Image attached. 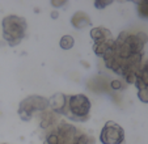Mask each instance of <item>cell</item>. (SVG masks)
<instances>
[{"label":"cell","mask_w":148,"mask_h":144,"mask_svg":"<svg viewBox=\"0 0 148 144\" xmlns=\"http://www.w3.org/2000/svg\"><path fill=\"white\" fill-rule=\"evenodd\" d=\"M49 106V100L41 96H29L20 102L18 115L24 121H30L32 115L36 111H43Z\"/></svg>","instance_id":"6"},{"label":"cell","mask_w":148,"mask_h":144,"mask_svg":"<svg viewBox=\"0 0 148 144\" xmlns=\"http://www.w3.org/2000/svg\"><path fill=\"white\" fill-rule=\"evenodd\" d=\"M71 24H72V26H75V28H77V29H83L84 26H89L90 24H92V21H90L89 16H88L87 13H84V12H76L72 16V19H71Z\"/></svg>","instance_id":"10"},{"label":"cell","mask_w":148,"mask_h":144,"mask_svg":"<svg viewBox=\"0 0 148 144\" xmlns=\"http://www.w3.org/2000/svg\"><path fill=\"white\" fill-rule=\"evenodd\" d=\"M147 41L148 37L144 33L122 32L114 39L109 51L102 56L105 66L121 75L129 84H134L142 67L143 50Z\"/></svg>","instance_id":"1"},{"label":"cell","mask_w":148,"mask_h":144,"mask_svg":"<svg viewBox=\"0 0 148 144\" xmlns=\"http://www.w3.org/2000/svg\"><path fill=\"white\" fill-rule=\"evenodd\" d=\"M110 4H112V1H96L95 7L98 9H101V8H105L106 5H110Z\"/></svg>","instance_id":"13"},{"label":"cell","mask_w":148,"mask_h":144,"mask_svg":"<svg viewBox=\"0 0 148 144\" xmlns=\"http://www.w3.org/2000/svg\"><path fill=\"white\" fill-rule=\"evenodd\" d=\"M26 20L20 16H11L4 17L3 20V37L9 46H17L23 41L26 33Z\"/></svg>","instance_id":"3"},{"label":"cell","mask_w":148,"mask_h":144,"mask_svg":"<svg viewBox=\"0 0 148 144\" xmlns=\"http://www.w3.org/2000/svg\"><path fill=\"white\" fill-rule=\"evenodd\" d=\"M110 85H112L113 89H122V88H123L122 83H121L119 80H113L112 83H110Z\"/></svg>","instance_id":"14"},{"label":"cell","mask_w":148,"mask_h":144,"mask_svg":"<svg viewBox=\"0 0 148 144\" xmlns=\"http://www.w3.org/2000/svg\"><path fill=\"white\" fill-rule=\"evenodd\" d=\"M90 37H92L93 42V51L97 56H103L109 51L112 45L114 43V38L112 36V32L106 28L98 26V28H93L90 30Z\"/></svg>","instance_id":"5"},{"label":"cell","mask_w":148,"mask_h":144,"mask_svg":"<svg viewBox=\"0 0 148 144\" xmlns=\"http://www.w3.org/2000/svg\"><path fill=\"white\" fill-rule=\"evenodd\" d=\"M73 43H75V39L71 36H63L60 38V42H59V45H60V47L63 50H70V49H72Z\"/></svg>","instance_id":"11"},{"label":"cell","mask_w":148,"mask_h":144,"mask_svg":"<svg viewBox=\"0 0 148 144\" xmlns=\"http://www.w3.org/2000/svg\"><path fill=\"white\" fill-rule=\"evenodd\" d=\"M134 84L138 89L139 100L144 104H148V60L144 64H142Z\"/></svg>","instance_id":"8"},{"label":"cell","mask_w":148,"mask_h":144,"mask_svg":"<svg viewBox=\"0 0 148 144\" xmlns=\"http://www.w3.org/2000/svg\"><path fill=\"white\" fill-rule=\"evenodd\" d=\"M100 140L102 144H123L125 131L118 123L109 121L105 123L100 134Z\"/></svg>","instance_id":"7"},{"label":"cell","mask_w":148,"mask_h":144,"mask_svg":"<svg viewBox=\"0 0 148 144\" xmlns=\"http://www.w3.org/2000/svg\"><path fill=\"white\" fill-rule=\"evenodd\" d=\"M51 17H53V19H56V17H58V12H55V13H51Z\"/></svg>","instance_id":"16"},{"label":"cell","mask_w":148,"mask_h":144,"mask_svg":"<svg viewBox=\"0 0 148 144\" xmlns=\"http://www.w3.org/2000/svg\"><path fill=\"white\" fill-rule=\"evenodd\" d=\"M49 106L53 109L54 113L67 115V97L62 93H56L51 96L49 100Z\"/></svg>","instance_id":"9"},{"label":"cell","mask_w":148,"mask_h":144,"mask_svg":"<svg viewBox=\"0 0 148 144\" xmlns=\"http://www.w3.org/2000/svg\"><path fill=\"white\" fill-rule=\"evenodd\" d=\"M45 144H92V140L87 134L77 131L72 125L66 122H59L54 126L45 138Z\"/></svg>","instance_id":"2"},{"label":"cell","mask_w":148,"mask_h":144,"mask_svg":"<svg viewBox=\"0 0 148 144\" xmlns=\"http://www.w3.org/2000/svg\"><path fill=\"white\" fill-rule=\"evenodd\" d=\"M90 111V101L84 94H75L67 97V115L79 122L87 121Z\"/></svg>","instance_id":"4"},{"label":"cell","mask_w":148,"mask_h":144,"mask_svg":"<svg viewBox=\"0 0 148 144\" xmlns=\"http://www.w3.org/2000/svg\"><path fill=\"white\" fill-rule=\"evenodd\" d=\"M138 14L143 19H148V1H136Z\"/></svg>","instance_id":"12"},{"label":"cell","mask_w":148,"mask_h":144,"mask_svg":"<svg viewBox=\"0 0 148 144\" xmlns=\"http://www.w3.org/2000/svg\"><path fill=\"white\" fill-rule=\"evenodd\" d=\"M66 1H51V5L53 7H62V5H64Z\"/></svg>","instance_id":"15"}]
</instances>
